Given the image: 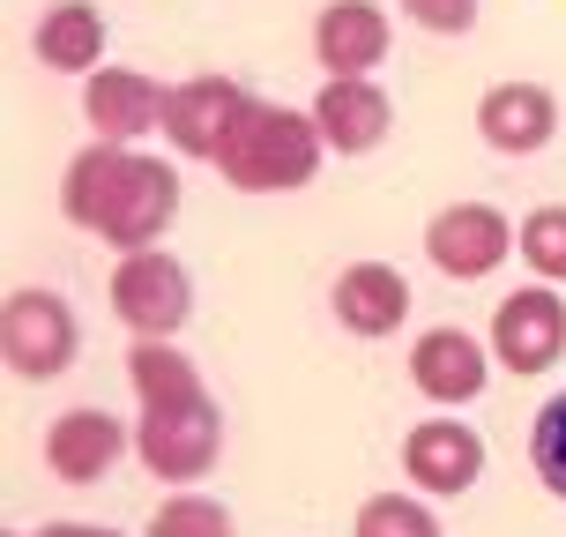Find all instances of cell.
Returning <instances> with one entry per match:
<instances>
[{"label":"cell","instance_id":"cell-1","mask_svg":"<svg viewBox=\"0 0 566 537\" xmlns=\"http://www.w3.org/2000/svg\"><path fill=\"white\" fill-rule=\"evenodd\" d=\"M127 381L142 396V425H135V455L149 463V478L165 485H195L209 478V463L224 448V419L201 389V373L187 351H171L165 337H135L127 351Z\"/></svg>","mask_w":566,"mask_h":537},{"label":"cell","instance_id":"cell-2","mask_svg":"<svg viewBox=\"0 0 566 537\" xmlns=\"http://www.w3.org/2000/svg\"><path fill=\"white\" fill-rule=\"evenodd\" d=\"M60 209H67V225H83L105 247L135 255L179 217V172L157 165V157H135L119 142H90L60 179Z\"/></svg>","mask_w":566,"mask_h":537},{"label":"cell","instance_id":"cell-3","mask_svg":"<svg viewBox=\"0 0 566 537\" xmlns=\"http://www.w3.org/2000/svg\"><path fill=\"white\" fill-rule=\"evenodd\" d=\"M321 127L313 113H291V105H261L247 97V113L231 120L224 149H217V165H224L231 187H247V195H291V187H306L313 165H321Z\"/></svg>","mask_w":566,"mask_h":537},{"label":"cell","instance_id":"cell-4","mask_svg":"<svg viewBox=\"0 0 566 537\" xmlns=\"http://www.w3.org/2000/svg\"><path fill=\"white\" fill-rule=\"evenodd\" d=\"M0 351H8V366L23 373V381L67 373V359H75V313H67V299L38 291V283L8 291V307H0Z\"/></svg>","mask_w":566,"mask_h":537},{"label":"cell","instance_id":"cell-5","mask_svg":"<svg viewBox=\"0 0 566 537\" xmlns=\"http://www.w3.org/2000/svg\"><path fill=\"white\" fill-rule=\"evenodd\" d=\"M113 313L135 337H171V329L195 313V283H187V269L171 255L135 247V255H119V269H113Z\"/></svg>","mask_w":566,"mask_h":537},{"label":"cell","instance_id":"cell-6","mask_svg":"<svg viewBox=\"0 0 566 537\" xmlns=\"http://www.w3.org/2000/svg\"><path fill=\"white\" fill-rule=\"evenodd\" d=\"M507 247H514V231H507V217L492 209V202H448L432 225H424V255H432V269L440 277H492L500 261H507Z\"/></svg>","mask_w":566,"mask_h":537},{"label":"cell","instance_id":"cell-7","mask_svg":"<svg viewBox=\"0 0 566 537\" xmlns=\"http://www.w3.org/2000/svg\"><path fill=\"white\" fill-rule=\"evenodd\" d=\"M492 351H500V366L514 373H544V366H559V351H566V307H559V291H507L500 307H492Z\"/></svg>","mask_w":566,"mask_h":537},{"label":"cell","instance_id":"cell-8","mask_svg":"<svg viewBox=\"0 0 566 537\" xmlns=\"http://www.w3.org/2000/svg\"><path fill=\"white\" fill-rule=\"evenodd\" d=\"M313 127H321V142H328V149L366 157V149H380V142H388L396 105H388V90L366 83V75H328V90L313 97Z\"/></svg>","mask_w":566,"mask_h":537},{"label":"cell","instance_id":"cell-9","mask_svg":"<svg viewBox=\"0 0 566 537\" xmlns=\"http://www.w3.org/2000/svg\"><path fill=\"white\" fill-rule=\"evenodd\" d=\"M239 113H247V90L231 75H195V83H179L165 97V135L179 157H217Z\"/></svg>","mask_w":566,"mask_h":537},{"label":"cell","instance_id":"cell-10","mask_svg":"<svg viewBox=\"0 0 566 537\" xmlns=\"http://www.w3.org/2000/svg\"><path fill=\"white\" fill-rule=\"evenodd\" d=\"M165 97L171 90H157L149 75H135V68H90L83 113L105 142H135V135H149V127H165Z\"/></svg>","mask_w":566,"mask_h":537},{"label":"cell","instance_id":"cell-11","mask_svg":"<svg viewBox=\"0 0 566 537\" xmlns=\"http://www.w3.org/2000/svg\"><path fill=\"white\" fill-rule=\"evenodd\" d=\"M402 471H410V485H424V493H462V485H478V471H484V441L454 419H424V425H410V441H402Z\"/></svg>","mask_w":566,"mask_h":537},{"label":"cell","instance_id":"cell-12","mask_svg":"<svg viewBox=\"0 0 566 537\" xmlns=\"http://www.w3.org/2000/svg\"><path fill=\"white\" fill-rule=\"evenodd\" d=\"M484 343L470 337V329H424L418 343H410V381H418L432 403H470L484 396Z\"/></svg>","mask_w":566,"mask_h":537},{"label":"cell","instance_id":"cell-13","mask_svg":"<svg viewBox=\"0 0 566 537\" xmlns=\"http://www.w3.org/2000/svg\"><path fill=\"white\" fill-rule=\"evenodd\" d=\"M119 448H127V433H119V419L97 411V403L53 419V433H45V463H53V478H67V485L105 478V471L119 463Z\"/></svg>","mask_w":566,"mask_h":537},{"label":"cell","instance_id":"cell-14","mask_svg":"<svg viewBox=\"0 0 566 537\" xmlns=\"http://www.w3.org/2000/svg\"><path fill=\"white\" fill-rule=\"evenodd\" d=\"M478 127H484V142H492V149L530 157V149H544V142H552L559 105H552V90H544V83H500V90H484Z\"/></svg>","mask_w":566,"mask_h":537},{"label":"cell","instance_id":"cell-15","mask_svg":"<svg viewBox=\"0 0 566 537\" xmlns=\"http://www.w3.org/2000/svg\"><path fill=\"white\" fill-rule=\"evenodd\" d=\"M313 53L328 75H366L380 68L388 53V16L373 8V0H336V8H321V23H313Z\"/></svg>","mask_w":566,"mask_h":537},{"label":"cell","instance_id":"cell-16","mask_svg":"<svg viewBox=\"0 0 566 537\" xmlns=\"http://www.w3.org/2000/svg\"><path fill=\"white\" fill-rule=\"evenodd\" d=\"M402 313H410V283H402V269H388V261H358V269L336 277V321L350 329V337H388V329H402Z\"/></svg>","mask_w":566,"mask_h":537},{"label":"cell","instance_id":"cell-17","mask_svg":"<svg viewBox=\"0 0 566 537\" xmlns=\"http://www.w3.org/2000/svg\"><path fill=\"white\" fill-rule=\"evenodd\" d=\"M105 53V16L90 8V0H60L45 8V23H38V60L60 68V75H90Z\"/></svg>","mask_w":566,"mask_h":537},{"label":"cell","instance_id":"cell-18","mask_svg":"<svg viewBox=\"0 0 566 537\" xmlns=\"http://www.w3.org/2000/svg\"><path fill=\"white\" fill-rule=\"evenodd\" d=\"M149 537H231V515L209 493H171L165 508L149 515Z\"/></svg>","mask_w":566,"mask_h":537},{"label":"cell","instance_id":"cell-19","mask_svg":"<svg viewBox=\"0 0 566 537\" xmlns=\"http://www.w3.org/2000/svg\"><path fill=\"white\" fill-rule=\"evenodd\" d=\"M522 261L537 269V277L566 283V209L552 202V209H530L522 217Z\"/></svg>","mask_w":566,"mask_h":537},{"label":"cell","instance_id":"cell-20","mask_svg":"<svg viewBox=\"0 0 566 537\" xmlns=\"http://www.w3.org/2000/svg\"><path fill=\"white\" fill-rule=\"evenodd\" d=\"M358 537H440L432 508L424 500H402V493H380L358 508Z\"/></svg>","mask_w":566,"mask_h":537},{"label":"cell","instance_id":"cell-21","mask_svg":"<svg viewBox=\"0 0 566 537\" xmlns=\"http://www.w3.org/2000/svg\"><path fill=\"white\" fill-rule=\"evenodd\" d=\"M530 455H537V478L566 500V389L537 411V433H530Z\"/></svg>","mask_w":566,"mask_h":537},{"label":"cell","instance_id":"cell-22","mask_svg":"<svg viewBox=\"0 0 566 537\" xmlns=\"http://www.w3.org/2000/svg\"><path fill=\"white\" fill-rule=\"evenodd\" d=\"M402 8H410L424 30H448V38L478 23V0H402Z\"/></svg>","mask_w":566,"mask_h":537},{"label":"cell","instance_id":"cell-23","mask_svg":"<svg viewBox=\"0 0 566 537\" xmlns=\"http://www.w3.org/2000/svg\"><path fill=\"white\" fill-rule=\"evenodd\" d=\"M38 537H119V530H97V523H45Z\"/></svg>","mask_w":566,"mask_h":537}]
</instances>
